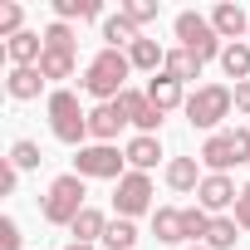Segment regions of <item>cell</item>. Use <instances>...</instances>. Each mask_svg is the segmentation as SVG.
Wrapping results in <instances>:
<instances>
[{
    "mask_svg": "<svg viewBox=\"0 0 250 250\" xmlns=\"http://www.w3.org/2000/svg\"><path fill=\"white\" fill-rule=\"evenodd\" d=\"M128 74H133L128 49H98L83 69V93L98 103H118V93L128 88Z\"/></svg>",
    "mask_w": 250,
    "mask_h": 250,
    "instance_id": "obj_1",
    "label": "cell"
},
{
    "mask_svg": "<svg viewBox=\"0 0 250 250\" xmlns=\"http://www.w3.org/2000/svg\"><path fill=\"white\" fill-rule=\"evenodd\" d=\"M44 108H49V133H54L59 143H69V147H88V143H83V138H88V108L79 103L74 88H54Z\"/></svg>",
    "mask_w": 250,
    "mask_h": 250,
    "instance_id": "obj_2",
    "label": "cell"
},
{
    "mask_svg": "<svg viewBox=\"0 0 250 250\" xmlns=\"http://www.w3.org/2000/svg\"><path fill=\"white\" fill-rule=\"evenodd\" d=\"M83 196H88V191H83V177H79V172H64V177L49 182V191H44V201H40V216H44L49 226H74L79 211H88Z\"/></svg>",
    "mask_w": 250,
    "mask_h": 250,
    "instance_id": "obj_3",
    "label": "cell"
},
{
    "mask_svg": "<svg viewBox=\"0 0 250 250\" xmlns=\"http://www.w3.org/2000/svg\"><path fill=\"white\" fill-rule=\"evenodd\" d=\"M230 108H235V88L226 83H201L196 93H187V123L201 133H216L221 118H230Z\"/></svg>",
    "mask_w": 250,
    "mask_h": 250,
    "instance_id": "obj_4",
    "label": "cell"
},
{
    "mask_svg": "<svg viewBox=\"0 0 250 250\" xmlns=\"http://www.w3.org/2000/svg\"><path fill=\"white\" fill-rule=\"evenodd\" d=\"M250 167V128H230V133H211L206 143H201V167L206 172H226L230 177V167Z\"/></svg>",
    "mask_w": 250,
    "mask_h": 250,
    "instance_id": "obj_5",
    "label": "cell"
},
{
    "mask_svg": "<svg viewBox=\"0 0 250 250\" xmlns=\"http://www.w3.org/2000/svg\"><path fill=\"white\" fill-rule=\"evenodd\" d=\"M172 30H177V40H182V49H191L201 64H221V35H216V25H211V15H196V10H182L177 20H172Z\"/></svg>",
    "mask_w": 250,
    "mask_h": 250,
    "instance_id": "obj_6",
    "label": "cell"
},
{
    "mask_svg": "<svg viewBox=\"0 0 250 250\" xmlns=\"http://www.w3.org/2000/svg\"><path fill=\"white\" fill-rule=\"evenodd\" d=\"M128 157H123L113 143H88V147H79V157H74V172L83 177V182H123L128 172Z\"/></svg>",
    "mask_w": 250,
    "mask_h": 250,
    "instance_id": "obj_7",
    "label": "cell"
},
{
    "mask_svg": "<svg viewBox=\"0 0 250 250\" xmlns=\"http://www.w3.org/2000/svg\"><path fill=\"white\" fill-rule=\"evenodd\" d=\"M113 211H118L123 221H138V216L157 211V206H152V177H147V172H128V177L118 182V191H113Z\"/></svg>",
    "mask_w": 250,
    "mask_h": 250,
    "instance_id": "obj_8",
    "label": "cell"
},
{
    "mask_svg": "<svg viewBox=\"0 0 250 250\" xmlns=\"http://www.w3.org/2000/svg\"><path fill=\"white\" fill-rule=\"evenodd\" d=\"M118 113L128 118V123H133L138 133H147V138H157L162 118H167V113H157V108H152L147 88H123V93H118Z\"/></svg>",
    "mask_w": 250,
    "mask_h": 250,
    "instance_id": "obj_9",
    "label": "cell"
},
{
    "mask_svg": "<svg viewBox=\"0 0 250 250\" xmlns=\"http://www.w3.org/2000/svg\"><path fill=\"white\" fill-rule=\"evenodd\" d=\"M235 196H240V187H235L226 172H206V177H201V187H196V206H206L211 216L235 211Z\"/></svg>",
    "mask_w": 250,
    "mask_h": 250,
    "instance_id": "obj_10",
    "label": "cell"
},
{
    "mask_svg": "<svg viewBox=\"0 0 250 250\" xmlns=\"http://www.w3.org/2000/svg\"><path fill=\"white\" fill-rule=\"evenodd\" d=\"M211 25H216V35H221V44H240L245 35H250V15L240 10V5H216L211 10Z\"/></svg>",
    "mask_w": 250,
    "mask_h": 250,
    "instance_id": "obj_11",
    "label": "cell"
},
{
    "mask_svg": "<svg viewBox=\"0 0 250 250\" xmlns=\"http://www.w3.org/2000/svg\"><path fill=\"white\" fill-rule=\"evenodd\" d=\"M147 98L157 113H172V108H187V83L172 79V74H152L147 79Z\"/></svg>",
    "mask_w": 250,
    "mask_h": 250,
    "instance_id": "obj_12",
    "label": "cell"
},
{
    "mask_svg": "<svg viewBox=\"0 0 250 250\" xmlns=\"http://www.w3.org/2000/svg\"><path fill=\"white\" fill-rule=\"evenodd\" d=\"M162 177H167V187H172L177 196H191L206 172H201V157H167V172H162Z\"/></svg>",
    "mask_w": 250,
    "mask_h": 250,
    "instance_id": "obj_13",
    "label": "cell"
},
{
    "mask_svg": "<svg viewBox=\"0 0 250 250\" xmlns=\"http://www.w3.org/2000/svg\"><path fill=\"white\" fill-rule=\"evenodd\" d=\"M123 128H128V118L118 113V103H98V108H88V138H93V143H113Z\"/></svg>",
    "mask_w": 250,
    "mask_h": 250,
    "instance_id": "obj_14",
    "label": "cell"
},
{
    "mask_svg": "<svg viewBox=\"0 0 250 250\" xmlns=\"http://www.w3.org/2000/svg\"><path fill=\"white\" fill-rule=\"evenodd\" d=\"M123 157H128V167H133V172H152V167L162 162V143H157V138H147V133H138L128 147H123Z\"/></svg>",
    "mask_w": 250,
    "mask_h": 250,
    "instance_id": "obj_15",
    "label": "cell"
},
{
    "mask_svg": "<svg viewBox=\"0 0 250 250\" xmlns=\"http://www.w3.org/2000/svg\"><path fill=\"white\" fill-rule=\"evenodd\" d=\"M44 74L40 69H10V79H5V93L15 98V103H30V98H40L44 93Z\"/></svg>",
    "mask_w": 250,
    "mask_h": 250,
    "instance_id": "obj_16",
    "label": "cell"
},
{
    "mask_svg": "<svg viewBox=\"0 0 250 250\" xmlns=\"http://www.w3.org/2000/svg\"><path fill=\"white\" fill-rule=\"evenodd\" d=\"M152 235H157V245H182L187 235H182V206H157L152 211Z\"/></svg>",
    "mask_w": 250,
    "mask_h": 250,
    "instance_id": "obj_17",
    "label": "cell"
},
{
    "mask_svg": "<svg viewBox=\"0 0 250 250\" xmlns=\"http://www.w3.org/2000/svg\"><path fill=\"white\" fill-rule=\"evenodd\" d=\"M143 40V30L133 20H123V15H108L103 20V49H133Z\"/></svg>",
    "mask_w": 250,
    "mask_h": 250,
    "instance_id": "obj_18",
    "label": "cell"
},
{
    "mask_svg": "<svg viewBox=\"0 0 250 250\" xmlns=\"http://www.w3.org/2000/svg\"><path fill=\"white\" fill-rule=\"evenodd\" d=\"M128 64H133V69H143V74H162V64H167V49H162L157 40H147V35H143V40L128 49Z\"/></svg>",
    "mask_w": 250,
    "mask_h": 250,
    "instance_id": "obj_19",
    "label": "cell"
},
{
    "mask_svg": "<svg viewBox=\"0 0 250 250\" xmlns=\"http://www.w3.org/2000/svg\"><path fill=\"white\" fill-rule=\"evenodd\" d=\"M69 230H74V245H98V240H103V230H108V216L88 206V211H79V221H74Z\"/></svg>",
    "mask_w": 250,
    "mask_h": 250,
    "instance_id": "obj_20",
    "label": "cell"
},
{
    "mask_svg": "<svg viewBox=\"0 0 250 250\" xmlns=\"http://www.w3.org/2000/svg\"><path fill=\"white\" fill-rule=\"evenodd\" d=\"M221 69H226V79L250 83V44H245V40H240V44H226V49H221Z\"/></svg>",
    "mask_w": 250,
    "mask_h": 250,
    "instance_id": "obj_21",
    "label": "cell"
},
{
    "mask_svg": "<svg viewBox=\"0 0 250 250\" xmlns=\"http://www.w3.org/2000/svg\"><path fill=\"white\" fill-rule=\"evenodd\" d=\"M74 69H79V54L74 49H44V59H40V74L44 79H74Z\"/></svg>",
    "mask_w": 250,
    "mask_h": 250,
    "instance_id": "obj_22",
    "label": "cell"
},
{
    "mask_svg": "<svg viewBox=\"0 0 250 250\" xmlns=\"http://www.w3.org/2000/svg\"><path fill=\"white\" fill-rule=\"evenodd\" d=\"M162 74H172V79H182V83H187V79H201V59H196L191 49H182V44H177V49H167Z\"/></svg>",
    "mask_w": 250,
    "mask_h": 250,
    "instance_id": "obj_23",
    "label": "cell"
},
{
    "mask_svg": "<svg viewBox=\"0 0 250 250\" xmlns=\"http://www.w3.org/2000/svg\"><path fill=\"white\" fill-rule=\"evenodd\" d=\"M211 211L206 206H182V235L187 240H196V245H206V230H211Z\"/></svg>",
    "mask_w": 250,
    "mask_h": 250,
    "instance_id": "obj_24",
    "label": "cell"
},
{
    "mask_svg": "<svg viewBox=\"0 0 250 250\" xmlns=\"http://www.w3.org/2000/svg\"><path fill=\"white\" fill-rule=\"evenodd\" d=\"M235 240H240L235 216H216V221H211V230H206V250H230Z\"/></svg>",
    "mask_w": 250,
    "mask_h": 250,
    "instance_id": "obj_25",
    "label": "cell"
},
{
    "mask_svg": "<svg viewBox=\"0 0 250 250\" xmlns=\"http://www.w3.org/2000/svg\"><path fill=\"white\" fill-rule=\"evenodd\" d=\"M103 245H108V250H133V245H138V226H133V221H123V216H118V221H108Z\"/></svg>",
    "mask_w": 250,
    "mask_h": 250,
    "instance_id": "obj_26",
    "label": "cell"
},
{
    "mask_svg": "<svg viewBox=\"0 0 250 250\" xmlns=\"http://www.w3.org/2000/svg\"><path fill=\"white\" fill-rule=\"evenodd\" d=\"M54 20H98V0H54Z\"/></svg>",
    "mask_w": 250,
    "mask_h": 250,
    "instance_id": "obj_27",
    "label": "cell"
},
{
    "mask_svg": "<svg viewBox=\"0 0 250 250\" xmlns=\"http://www.w3.org/2000/svg\"><path fill=\"white\" fill-rule=\"evenodd\" d=\"M157 10H162L157 0H123V5H118V15H123V20H133L138 30H143V25H152V20H157Z\"/></svg>",
    "mask_w": 250,
    "mask_h": 250,
    "instance_id": "obj_28",
    "label": "cell"
},
{
    "mask_svg": "<svg viewBox=\"0 0 250 250\" xmlns=\"http://www.w3.org/2000/svg\"><path fill=\"white\" fill-rule=\"evenodd\" d=\"M44 49H74V54H79V35H74V25L54 20V25L44 30Z\"/></svg>",
    "mask_w": 250,
    "mask_h": 250,
    "instance_id": "obj_29",
    "label": "cell"
},
{
    "mask_svg": "<svg viewBox=\"0 0 250 250\" xmlns=\"http://www.w3.org/2000/svg\"><path fill=\"white\" fill-rule=\"evenodd\" d=\"M10 162H15L20 172H35V167L44 162V157H40V143H30V138H20V143L10 147Z\"/></svg>",
    "mask_w": 250,
    "mask_h": 250,
    "instance_id": "obj_30",
    "label": "cell"
},
{
    "mask_svg": "<svg viewBox=\"0 0 250 250\" xmlns=\"http://www.w3.org/2000/svg\"><path fill=\"white\" fill-rule=\"evenodd\" d=\"M20 25H25V10L15 5V0H5V5H0V40H15V35H25Z\"/></svg>",
    "mask_w": 250,
    "mask_h": 250,
    "instance_id": "obj_31",
    "label": "cell"
},
{
    "mask_svg": "<svg viewBox=\"0 0 250 250\" xmlns=\"http://www.w3.org/2000/svg\"><path fill=\"white\" fill-rule=\"evenodd\" d=\"M235 226L250 235V182L240 187V196H235Z\"/></svg>",
    "mask_w": 250,
    "mask_h": 250,
    "instance_id": "obj_32",
    "label": "cell"
},
{
    "mask_svg": "<svg viewBox=\"0 0 250 250\" xmlns=\"http://www.w3.org/2000/svg\"><path fill=\"white\" fill-rule=\"evenodd\" d=\"M0 250H20V226L5 216V221H0Z\"/></svg>",
    "mask_w": 250,
    "mask_h": 250,
    "instance_id": "obj_33",
    "label": "cell"
},
{
    "mask_svg": "<svg viewBox=\"0 0 250 250\" xmlns=\"http://www.w3.org/2000/svg\"><path fill=\"white\" fill-rule=\"evenodd\" d=\"M0 187H5V191H15V187H20V167H15L10 157H5V167H0Z\"/></svg>",
    "mask_w": 250,
    "mask_h": 250,
    "instance_id": "obj_34",
    "label": "cell"
},
{
    "mask_svg": "<svg viewBox=\"0 0 250 250\" xmlns=\"http://www.w3.org/2000/svg\"><path fill=\"white\" fill-rule=\"evenodd\" d=\"M235 113H250V83H235Z\"/></svg>",
    "mask_w": 250,
    "mask_h": 250,
    "instance_id": "obj_35",
    "label": "cell"
},
{
    "mask_svg": "<svg viewBox=\"0 0 250 250\" xmlns=\"http://www.w3.org/2000/svg\"><path fill=\"white\" fill-rule=\"evenodd\" d=\"M64 250H93V245H64Z\"/></svg>",
    "mask_w": 250,
    "mask_h": 250,
    "instance_id": "obj_36",
    "label": "cell"
},
{
    "mask_svg": "<svg viewBox=\"0 0 250 250\" xmlns=\"http://www.w3.org/2000/svg\"><path fill=\"white\" fill-rule=\"evenodd\" d=\"M187 250H206V245H187Z\"/></svg>",
    "mask_w": 250,
    "mask_h": 250,
    "instance_id": "obj_37",
    "label": "cell"
},
{
    "mask_svg": "<svg viewBox=\"0 0 250 250\" xmlns=\"http://www.w3.org/2000/svg\"><path fill=\"white\" fill-rule=\"evenodd\" d=\"M245 44H250V35H245Z\"/></svg>",
    "mask_w": 250,
    "mask_h": 250,
    "instance_id": "obj_38",
    "label": "cell"
}]
</instances>
